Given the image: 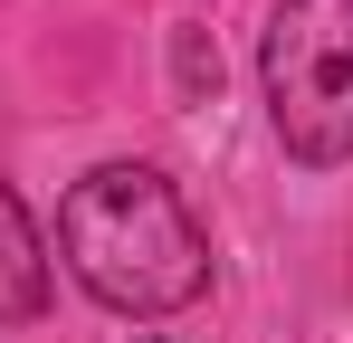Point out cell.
<instances>
[{"instance_id": "1", "label": "cell", "mask_w": 353, "mask_h": 343, "mask_svg": "<svg viewBox=\"0 0 353 343\" xmlns=\"http://www.w3.org/2000/svg\"><path fill=\"white\" fill-rule=\"evenodd\" d=\"M58 258L105 315L163 324L210 295V229L163 163H96L58 200Z\"/></svg>"}, {"instance_id": "2", "label": "cell", "mask_w": 353, "mask_h": 343, "mask_svg": "<svg viewBox=\"0 0 353 343\" xmlns=\"http://www.w3.org/2000/svg\"><path fill=\"white\" fill-rule=\"evenodd\" d=\"M258 96L277 153L305 172L353 163V0H277L258 29Z\"/></svg>"}, {"instance_id": "3", "label": "cell", "mask_w": 353, "mask_h": 343, "mask_svg": "<svg viewBox=\"0 0 353 343\" xmlns=\"http://www.w3.org/2000/svg\"><path fill=\"white\" fill-rule=\"evenodd\" d=\"M48 295H58V277H48V238H39V220H29V200L0 181V324H39Z\"/></svg>"}, {"instance_id": "4", "label": "cell", "mask_w": 353, "mask_h": 343, "mask_svg": "<svg viewBox=\"0 0 353 343\" xmlns=\"http://www.w3.org/2000/svg\"><path fill=\"white\" fill-rule=\"evenodd\" d=\"M143 343H163V334H143Z\"/></svg>"}]
</instances>
